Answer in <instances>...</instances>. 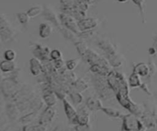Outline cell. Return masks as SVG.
<instances>
[{
    "label": "cell",
    "instance_id": "6da1fadb",
    "mask_svg": "<svg viewBox=\"0 0 157 131\" xmlns=\"http://www.w3.org/2000/svg\"><path fill=\"white\" fill-rule=\"evenodd\" d=\"M107 81L109 87L115 92L128 90V81L124 74L114 70H111L107 76Z\"/></svg>",
    "mask_w": 157,
    "mask_h": 131
},
{
    "label": "cell",
    "instance_id": "7a4b0ae2",
    "mask_svg": "<svg viewBox=\"0 0 157 131\" xmlns=\"http://www.w3.org/2000/svg\"><path fill=\"white\" fill-rule=\"evenodd\" d=\"M59 18L61 23V26L72 31L77 35H78L81 32L79 27H78V21L72 15L61 12L59 14Z\"/></svg>",
    "mask_w": 157,
    "mask_h": 131
},
{
    "label": "cell",
    "instance_id": "3957f363",
    "mask_svg": "<svg viewBox=\"0 0 157 131\" xmlns=\"http://www.w3.org/2000/svg\"><path fill=\"white\" fill-rule=\"evenodd\" d=\"M42 16L46 21L50 22L55 27L60 29L61 27V23L60 21L59 15H57L56 12L51 7L48 6H44V10L42 12Z\"/></svg>",
    "mask_w": 157,
    "mask_h": 131
},
{
    "label": "cell",
    "instance_id": "277c9868",
    "mask_svg": "<svg viewBox=\"0 0 157 131\" xmlns=\"http://www.w3.org/2000/svg\"><path fill=\"white\" fill-rule=\"evenodd\" d=\"M50 52L51 50L48 46L41 45L40 44H35V48L33 49L34 57L39 59L41 62L52 60L50 58Z\"/></svg>",
    "mask_w": 157,
    "mask_h": 131
},
{
    "label": "cell",
    "instance_id": "5b68a950",
    "mask_svg": "<svg viewBox=\"0 0 157 131\" xmlns=\"http://www.w3.org/2000/svg\"><path fill=\"white\" fill-rule=\"evenodd\" d=\"M124 128L127 131L140 130L142 128V124L135 117L127 115L124 118Z\"/></svg>",
    "mask_w": 157,
    "mask_h": 131
},
{
    "label": "cell",
    "instance_id": "8992f818",
    "mask_svg": "<svg viewBox=\"0 0 157 131\" xmlns=\"http://www.w3.org/2000/svg\"><path fill=\"white\" fill-rule=\"evenodd\" d=\"M78 27L81 32L94 30L98 25V21L97 18L91 17H86L82 20L78 21Z\"/></svg>",
    "mask_w": 157,
    "mask_h": 131
},
{
    "label": "cell",
    "instance_id": "52a82bcc",
    "mask_svg": "<svg viewBox=\"0 0 157 131\" xmlns=\"http://www.w3.org/2000/svg\"><path fill=\"white\" fill-rule=\"evenodd\" d=\"M98 46L106 54V56L117 53L116 46L108 39H101L100 41H98Z\"/></svg>",
    "mask_w": 157,
    "mask_h": 131
},
{
    "label": "cell",
    "instance_id": "ba28073f",
    "mask_svg": "<svg viewBox=\"0 0 157 131\" xmlns=\"http://www.w3.org/2000/svg\"><path fill=\"white\" fill-rule=\"evenodd\" d=\"M29 69L33 76H39L43 73L42 62L37 58L33 57L29 61Z\"/></svg>",
    "mask_w": 157,
    "mask_h": 131
},
{
    "label": "cell",
    "instance_id": "9c48e42d",
    "mask_svg": "<svg viewBox=\"0 0 157 131\" xmlns=\"http://www.w3.org/2000/svg\"><path fill=\"white\" fill-rule=\"evenodd\" d=\"M133 72L137 74L141 78H147L150 75V68L147 63L139 62L133 66Z\"/></svg>",
    "mask_w": 157,
    "mask_h": 131
},
{
    "label": "cell",
    "instance_id": "30bf717a",
    "mask_svg": "<svg viewBox=\"0 0 157 131\" xmlns=\"http://www.w3.org/2000/svg\"><path fill=\"white\" fill-rule=\"evenodd\" d=\"M52 32H53V28H52V25L50 23L43 22L39 25L38 35H39L40 38H43V39L48 38L52 35Z\"/></svg>",
    "mask_w": 157,
    "mask_h": 131
},
{
    "label": "cell",
    "instance_id": "8fae6325",
    "mask_svg": "<svg viewBox=\"0 0 157 131\" xmlns=\"http://www.w3.org/2000/svg\"><path fill=\"white\" fill-rule=\"evenodd\" d=\"M90 71L94 74V75H100V76H104L107 77L109 72L110 71V69L108 67H106L104 66L101 65V64H91L90 66Z\"/></svg>",
    "mask_w": 157,
    "mask_h": 131
},
{
    "label": "cell",
    "instance_id": "7c38bea8",
    "mask_svg": "<svg viewBox=\"0 0 157 131\" xmlns=\"http://www.w3.org/2000/svg\"><path fill=\"white\" fill-rule=\"evenodd\" d=\"M107 59L108 60L110 66L113 68H118L121 67L123 64V58L121 55L117 52V53L112 54V55H107Z\"/></svg>",
    "mask_w": 157,
    "mask_h": 131
},
{
    "label": "cell",
    "instance_id": "4fadbf2b",
    "mask_svg": "<svg viewBox=\"0 0 157 131\" xmlns=\"http://www.w3.org/2000/svg\"><path fill=\"white\" fill-rule=\"evenodd\" d=\"M58 29H59L60 32H61V34L62 35V36L64 37L65 39L73 41L74 43L76 42V41H78V40H79L78 39V38H79L78 35H77V34H75V32H72V31L69 30V29H66V28L63 27V26H61V27Z\"/></svg>",
    "mask_w": 157,
    "mask_h": 131
},
{
    "label": "cell",
    "instance_id": "5bb4252c",
    "mask_svg": "<svg viewBox=\"0 0 157 131\" xmlns=\"http://www.w3.org/2000/svg\"><path fill=\"white\" fill-rule=\"evenodd\" d=\"M139 9L143 23H146V0H131Z\"/></svg>",
    "mask_w": 157,
    "mask_h": 131
},
{
    "label": "cell",
    "instance_id": "9a60e30c",
    "mask_svg": "<svg viewBox=\"0 0 157 131\" xmlns=\"http://www.w3.org/2000/svg\"><path fill=\"white\" fill-rule=\"evenodd\" d=\"M128 84L130 87H141L143 84L142 81H141V77L135 72H132L131 75L129 77Z\"/></svg>",
    "mask_w": 157,
    "mask_h": 131
},
{
    "label": "cell",
    "instance_id": "2e32d148",
    "mask_svg": "<svg viewBox=\"0 0 157 131\" xmlns=\"http://www.w3.org/2000/svg\"><path fill=\"white\" fill-rule=\"evenodd\" d=\"M15 64L14 61H8V60L5 59L4 61H2L0 62V69L2 71L5 72V73H9V72H12L15 71Z\"/></svg>",
    "mask_w": 157,
    "mask_h": 131
},
{
    "label": "cell",
    "instance_id": "e0dca14e",
    "mask_svg": "<svg viewBox=\"0 0 157 131\" xmlns=\"http://www.w3.org/2000/svg\"><path fill=\"white\" fill-rule=\"evenodd\" d=\"M43 10H44V6H41L40 5H35V6L29 8L26 12L30 18H35V17H38V15H42Z\"/></svg>",
    "mask_w": 157,
    "mask_h": 131
},
{
    "label": "cell",
    "instance_id": "ac0fdd59",
    "mask_svg": "<svg viewBox=\"0 0 157 131\" xmlns=\"http://www.w3.org/2000/svg\"><path fill=\"white\" fill-rule=\"evenodd\" d=\"M64 108H65V112L67 116L68 117V118L72 121H75V120H78V117L77 115L76 111L75 110V109L71 107V104H69L68 102L67 101H64Z\"/></svg>",
    "mask_w": 157,
    "mask_h": 131
},
{
    "label": "cell",
    "instance_id": "d6986e66",
    "mask_svg": "<svg viewBox=\"0 0 157 131\" xmlns=\"http://www.w3.org/2000/svg\"><path fill=\"white\" fill-rule=\"evenodd\" d=\"M75 46L76 48L77 51H78V54L81 55V57L84 56V54L87 51V49L89 48L88 46L87 45V44L84 41H80V40L75 42Z\"/></svg>",
    "mask_w": 157,
    "mask_h": 131
},
{
    "label": "cell",
    "instance_id": "ffe728a7",
    "mask_svg": "<svg viewBox=\"0 0 157 131\" xmlns=\"http://www.w3.org/2000/svg\"><path fill=\"white\" fill-rule=\"evenodd\" d=\"M147 64H148L149 68H150V75H149V76L147 77V78H148V79H150V78H153V77L156 74L157 65L156 62H155L154 59H153L152 57L149 58L148 63H147Z\"/></svg>",
    "mask_w": 157,
    "mask_h": 131
},
{
    "label": "cell",
    "instance_id": "44dd1931",
    "mask_svg": "<svg viewBox=\"0 0 157 131\" xmlns=\"http://www.w3.org/2000/svg\"><path fill=\"white\" fill-rule=\"evenodd\" d=\"M87 106H88L90 110H99L101 108V103L100 102V101H98V99H95V98H90L87 100Z\"/></svg>",
    "mask_w": 157,
    "mask_h": 131
},
{
    "label": "cell",
    "instance_id": "7402d4cb",
    "mask_svg": "<svg viewBox=\"0 0 157 131\" xmlns=\"http://www.w3.org/2000/svg\"><path fill=\"white\" fill-rule=\"evenodd\" d=\"M79 59L78 58H75V59L67 60L65 62V67L70 71H73L74 70L77 68V67L79 64Z\"/></svg>",
    "mask_w": 157,
    "mask_h": 131
},
{
    "label": "cell",
    "instance_id": "603a6c76",
    "mask_svg": "<svg viewBox=\"0 0 157 131\" xmlns=\"http://www.w3.org/2000/svg\"><path fill=\"white\" fill-rule=\"evenodd\" d=\"M17 18H18V21L21 25H26L29 24L31 19V18L28 15L27 12H19V13H17Z\"/></svg>",
    "mask_w": 157,
    "mask_h": 131
},
{
    "label": "cell",
    "instance_id": "cb8c5ba5",
    "mask_svg": "<svg viewBox=\"0 0 157 131\" xmlns=\"http://www.w3.org/2000/svg\"><path fill=\"white\" fill-rule=\"evenodd\" d=\"M75 86L77 90L79 91H83L86 90L88 87L87 83L84 79H82V78L76 80L75 81Z\"/></svg>",
    "mask_w": 157,
    "mask_h": 131
},
{
    "label": "cell",
    "instance_id": "d4e9b609",
    "mask_svg": "<svg viewBox=\"0 0 157 131\" xmlns=\"http://www.w3.org/2000/svg\"><path fill=\"white\" fill-rule=\"evenodd\" d=\"M16 52L13 49H7L6 52H4V58L6 60L8 61H14L16 58Z\"/></svg>",
    "mask_w": 157,
    "mask_h": 131
},
{
    "label": "cell",
    "instance_id": "484cf974",
    "mask_svg": "<svg viewBox=\"0 0 157 131\" xmlns=\"http://www.w3.org/2000/svg\"><path fill=\"white\" fill-rule=\"evenodd\" d=\"M50 58L52 61H55L63 58V55L61 51L58 50V49H53V50H51Z\"/></svg>",
    "mask_w": 157,
    "mask_h": 131
},
{
    "label": "cell",
    "instance_id": "4316f807",
    "mask_svg": "<svg viewBox=\"0 0 157 131\" xmlns=\"http://www.w3.org/2000/svg\"><path fill=\"white\" fill-rule=\"evenodd\" d=\"M103 110H104L107 114H108L109 116L113 117V118H118V117L121 116V113H120L117 110H115V109L103 108Z\"/></svg>",
    "mask_w": 157,
    "mask_h": 131
},
{
    "label": "cell",
    "instance_id": "83f0119b",
    "mask_svg": "<svg viewBox=\"0 0 157 131\" xmlns=\"http://www.w3.org/2000/svg\"><path fill=\"white\" fill-rule=\"evenodd\" d=\"M94 35V30L85 31V32H81L78 34V37L81 39H89L91 38Z\"/></svg>",
    "mask_w": 157,
    "mask_h": 131
},
{
    "label": "cell",
    "instance_id": "f1b7e54d",
    "mask_svg": "<svg viewBox=\"0 0 157 131\" xmlns=\"http://www.w3.org/2000/svg\"><path fill=\"white\" fill-rule=\"evenodd\" d=\"M53 62H54V65H55V68H56L58 71L65 67L66 61H64L63 58H61V59L60 60H57V61H53Z\"/></svg>",
    "mask_w": 157,
    "mask_h": 131
},
{
    "label": "cell",
    "instance_id": "f546056e",
    "mask_svg": "<svg viewBox=\"0 0 157 131\" xmlns=\"http://www.w3.org/2000/svg\"><path fill=\"white\" fill-rule=\"evenodd\" d=\"M44 100H45L46 103H47L48 105H53L55 103V96L52 93H49L48 95L44 96Z\"/></svg>",
    "mask_w": 157,
    "mask_h": 131
},
{
    "label": "cell",
    "instance_id": "4dcf8cb0",
    "mask_svg": "<svg viewBox=\"0 0 157 131\" xmlns=\"http://www.w3.org/2000/svg\"><path fill=\"white\" fill-rule=\"evenodd\" d=\"M72 98H73L74 101H77L78 103H80L81 101V100H82V97L81 96V94L79 93H74Z\"/></svg>",
    "mask_w": 157,
    "mask_h": 131
},
{
    "label": "cell",
    "instance_id": "1f68e13d",
    "mask_svg": "<svg viewBox=\"0 0 157 131\" xmlns=\"http://www.w3.org/2000/svg\"><path fill=\"white\" fill-rule=\"evenodd\" d=\"M148 53H149V55H150V56L153 57V56H154V55H156L157 52H156V49H155L154 48H153V46H152V47H150V48L148 49Z\"/></svg>",
    "mask_w": 157,
    "mask_h": 131
},
{
    "label": "cell",
    "instance_id": "d6a6232c",
    "mask_svg": "<svg viewBox=\"0 0 157 131\" xmlns=\"http://www.w3.org/2000/svg\"><path fill=\"white\" fill-rule=\"evenodd\" d=\"M153 47L157 52V33H155L153 36Z\"/></svg>",
    "mask_w": 157,
    "mask_h": 131
},
{
    "label": "cell",
    "instance_id": "836d02e7",
    "mask_svg": "<svg viewBox=\"0 0 157 131\" xmlns=\"http://www.w3.org/2000/svg\"><path fill=\"white\" fill-rule=\"evenodd\" d=\"M81 1L87 3V4H89V5H91V4H94V3L96 2L98 0H81Z\"/></svg>",
    "mask_w": 157,
    "mask_h": 131
},
{
    "label": "cell",
    "instance_id": "e575fe53",
    "mask_svg": "<svg viewBox=\"0 0 157 131\" xmlns=\"http://www.w3.org/2000/svg\"><path fill=\"white\" fill-rule=\"evenodd\" d=\"M115 1L118 2H121V3H125L127 2H128V0H115Z\"/></svg>",
    "mask_w": 157,
    "mask_h": 131
}]
</instances>
